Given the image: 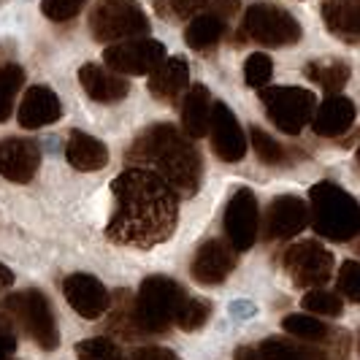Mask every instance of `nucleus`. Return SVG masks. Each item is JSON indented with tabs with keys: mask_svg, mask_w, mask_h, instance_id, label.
Listing matches in <instances>:
<instances>
[{
	"mask_svg": "<svg viewBox=\"0 0 360 360\" xmlns=\"http://www.w3.org/2000/svg\"><path fill=\"white\" fill-rule=\"evenodd\" d=\"M114 214L106 236L114 244L149 250L168 241L176 231L179 198L176 190L146 168H127L111 181Z\"/></svg>",
	"mask_w": 360,
	"mask_h": 360,
	"instance_id": "obj_1",
	"label": "nucleus"
},
{
	"mask_svg": "<svg viewBox=\"0 0 360 360\" xmlns=\"http://www.w3.org/2000/svg\"><path fill=\"white\" fill-rule=\"evenodd\" d=\"M125 162L130 168H146L158 174L179 195H193L203 176V162L190 136L168 122H158L136 136V141L127 146Z\"/></svg>",
	"mask_w": 360,
	"mask_h": 360,
	"instance_id": "obj_2",
	"label": "nucleus"
},
{
	"mask_svg": "<svg viewBox=\"0 0 360 360\" xmlns=\"http://www.w3.org/2000/svg\"><path fill=\"white\" fill-rule=\"evenodd\" d=\"M309 222L328 241H352L360 236V203L333 181L309 190Z\"/></svg>",
	"mask_w": 360,
	"mask_h": 360,
	"instance_id": "obj_3",
	"label": "nucleus"
},
{
	"mask_svg": "<svg viewBox=\"0 0 360 360\" xmlns=\"http://www.w3.org/2000/svg\"><path fill=\"white\" fill-rule=\"evenodd\" d=\"M184 290L171 279L155 274L141 282L139 298H136V320L144 333H165L176 323L181 307H184Z\"/></svg>",
	"mask_w": 360,
	"mask_h": 360,
	"instance_id": "obj_4",
	"label": "nucleus"
},
{
	"mask_svg": "<svg viewBox=\"0 0 360 360\" xmlns=\"http://www.w3.org/2000/svg\"><path fill=\"white\" fill-rule=\"evenodd\" d=\"M3 314L11 317V323L19 325L41 349H54L60 344V330L49 298L41 290H22L8 298H3Z\"/></svg>",
	"mask_w": 360,
	"mask_h": 360,
	"instance_id": "obj_5",
	"label": "nucleus"
},
{
	"mask_svg": "<svg viewBox=\"0 0 360 360\" xmlns=\"http://www.w3.org/2000/svg\"><path fill=\"white\" fill-rule=\"evenodd\" d=\"M90 30L101 44H120L149 36V17L139 0H98L90 14Z\"/></svg>",
	"mask_w": 360,
	"mask_h": 360,
	"instance_id": "obj_6",
	"label": "nucleus"
},
{
	"mask_svg": "<svg viewBox=\"0 0 360 360\" xmlns=\"http://www.w3.org/2000/svg\"><path fill=\"white\" fill-rule=\"evenodd\" d=\"M260 101L271 122L288 136H298L304 127L311 125L317 111L314 92L304 87H263Z\"/></svg>",
	"mask_w": 360,
	"mask_h": 360,
	"instance_id": "obj_7",
	"label": "nucleus"
},
{
	"mask_svg": "<svg viewBox=\"0 0 360 360\" xmlns=\"http://www.w3.org/2000/svg\"><path fill=\"white\" fill-rule=\"evenodd\" d=\"M241 30L250 41H257L260 46H271V49L292 46L304 36L298 19L292 17L290 11H285V8L274 6V3H255V6H250L247 14H244Z\"/></svg>",
	"mask_w": 360,
	"mask_h": 360,
	"instance_id": "obj_8",
	"label": "nucleus"
},
{
	"mask_svg": "<svg viewBox=\"0 0 360 360\" xmlns=\"http://www.w3.org/2000/svg\"><path fill=\"white\" fill-rule=\"evenodd\" d=\"M106 68L122 76H146L165 60V46L155 38H127L120 44H108L103 49Z\"/></svg>",
	"mask_w": 360,
	"mask_h": 360,
	"instance_id": "obj_9",
	"label": "nucleus"
},
{
	"mask_svg": "<svg viewBox=\"0 0 360 360\" xmlns=\"http://www.w3.org/2000/svg\"><path fill=\"white\" fill-rule=\"evenodd\" d=\"M282 266L290 274L295 288H323L325 282L333 274V255L325 250L320 241H301L292 244L285 257Z\"/></svg>",
	"mask_w": 360,
	"mask_h": 360,
	"instance_id": "obj_10",
	"label": "nucleus"
},
{
	"mask_svg": "<svg viewBox=\"0 0 360 360\" xmlns=\"http://www.w3.org/2000/svg\"><path fill=\"white\" fill-rule=\"evenodd\" d=\"M257 225H260L257 198L252 190L238 187L225 209V233H228V241L236 247V252L252 250V244L257 241Z\"/></svg>",
	"mask_w": 360,
	"mask_h": 360,
	"instance_id": "obj_11",
	"label": "nucleus"
},
{
	"mask_svg": "<svg viewBox=\"0 0 360 360\" xmlns=\"http://www.w3.org/2000/svg\"><path fill=\"white\" fill-rule=\"evenodd\" d=\"M238 263V255L231 241H222V238H209L198 247V252L193 257V279L198 285H222L231 271Z\"/></svg>",
	"mask_w": 360,
	"mask_h": 360,
	"instance_id": "obj_12",
	"label": "nucleus"
},
{
	"mask_svg": "<svg viewBox=\"0 0 360 360\" xmlns=\"http://www.w3.org/2000/svg\"><path fill=\"white\" fill-rule=\"evenodd\" d=\"M63 292H65V301L71 304L73 311L82 314L84 320H98L111 307V295H108L106 285L92 274H71V276H65Z\"/></svg>",
	"mask_w": 360,
	"mask_h": 360,
	"instance_id": "obj_13",
	"label": "nucleus"
},
{
	"mask_svg": "<svg viewBox=\"0 0 360 360\" xmlns=\"http://www.w3.org/2000/svg\"><path fill=\"white\" fill-rule=\"evenodd\" d=\"M212 149L219 160L225 162H238L247 155V136L238 125L236 114L225 106L222 101H214L212 106Z\"/></svg>",
	"mask_w": 360,
	"mask_h": 360,
	"instance_id": "obj_14",
	"label": "nucleus"
},
{
	"mask_svg": "<svg viewBox=\"0 0 360 360\" xmlns=\"http://www.w3.org/2000/svg\"><path fill=\"white\" fill-rule=\"evenodd\" d=\"M41 165V149L33 139H3L0 141V176L25 184L36 176Z\"/></svg>",
	"mask_w": 360,
	"mask_h": 360,
	"instance_id": "obj_15",
	"label": "nucleus"
},
{
	"mask_svg": "<svg viewBox=\"0 0 360 360\" xmlns=\"http://www.w3.org/2000/svg\"><path fill=\"white\" fill-rule=\"evenodd\" d=\"M309 225V203L295 195H279L271 200L266 212V238L279 241V238H292Z\"/></svg>",
	"mask_w": 360,
	"mask_h": 360,
	"instance_id": "obj_16",
	"label": "nucleus"
},
{
	"mask_svg": "<svg viewBox=\"0 0 360 360\" xmlns=\"http://www.w3.org/2000/svg\"><path fill=\"white\" fill-rule=\"evenodd\" d=\"M79 84L92 101H101V103H117V101L127 98V92H130V82L122 73L95 65V63H87L79 68Z\"/></svg>",
	"mask_w": 360,
	"mask_h": 360,
	"instance_id": "obj_17",
	"label": "nucleus"
},
{
	"mask_svg": "<svg viewBox=\"0 0 360 360\" xmlns=\"http://www.w3.org/2000/svg\"><path fill=\"white\" fill-rule=\"evenodd\" d=\"M60 117H63L60 98L49 87H41V84H36V87H30V90L25 92V98H22L17 111V122L22 127H27V130L52 125Z\"/></svg>",
	"mask_w": 360,
	"mask_h": 360,
	"instance_id": "obj_18",
	"label": "nucleus"
},
{
	"mask_svg": "<svg viewBox=\"0 0 360 360\" xmlns=\"http://www.w3.org/2000/svg\"><path fill=\"white\" fill-rule=\"evenodd\" d=\"M355 125V103L344 95H328L314 111L311 127L323 139H339Z\"/></svg>",
	"mask_w": 360,
	"mask_h": 360,
	"instance_id": "obj_19",
	"label": "nucleus"
},
{
	"mask_svg": "<svg viewBox=\"0 0 360 360\" xmlns=\"http://www.w3.org/2000/svg\"><path fill=\"white\" fill-rule=\"evenodd\" d=\"M190 84V68L184 57H165L155 71L149 73L146 87L152 92V98H158L162 103H174L181 92Z\"/></svg>",
	"mask_w": 360,
	"mask_h": 360,
	"instance_id": "obj_20",
	"label": "nucleus"
},
{
	"mask_svg": "<svg viewBox=\"0 0 360 360\" xmlns=\"http://www.w3.org/2000/svg\"><path fill=\"white\" fill-rule=\"evenodd\" d=\"M212 92L203 84H193L181 101V130L190 139H203L212 127Z\"/></svg>",
	"mask_w": 360,
	"mask_h": 360,
	"instance_id": "obj_21",
	"label": "nucleus"
},
{
	"mask_svg": "<svg viewBox=\"0 0 360 360\" xmlns=\"http://www.w3.org/2000/svg\"><path fill=\"white\" fill-rule=\"evenodd\" d=\"M158 14L165 19H193L198 14H217L228 19L236 17L241 0H158Z\"/></svg>",
	"mask_w": 360,
	"mask_h": 360,
	"instance_id": "obj_22",
	"label": "nucleus"
},
{
	"mask_svg": "<svg viewBox=\"0 0 360 360\" xmlns=\"http://www.w3.org/2000/svg\"><path fill=\"white\" fill-rule=\"evenodd\" d=\"M65 158L76 171H101L108 162V149L103 141H98L95 136L84 130H71L68 144H65Z\"/></svg>",
	"mask_w": 360,
	"mask_h": 360,
	"instance_id": "obj_23",
	"label": "nucleus"
},
{
	"mask_svg": "<svg viewBox=\"0 0 360 360\" xmlns=\"http://www.w3.org/2000/svg\"><path fill=\"white\" fill-rule=\"evenodd\" d=\"M325 27L342 41H360V0H325L323 3Z\"/></svg>",
	"mask_w": 360,
	"mask_h": 360,
	"instance_id": "obj_24",
	"label": "nucleus"
},
{
	"mask_svg": "<svg viewBox=\"0 0 360 360\" xmlns=\"http://www.w3.org/2000/svg\"><path fill=\"white\" fill-rule=\"evenodd\" d=\"M225 33V19L217 17V14H198L187 22V30H184V41L190 49L195 52H206L219 44V38Z\"/></svg>",
	"mask_w": 360,
	"mask_h": 360,
	"instance_id": "obj_25",
	"label": "nucleus"
},
{
	"mask_svg": "<svg viewBox=\"0 0 360 360\" xmlns=\"http://www.w3.org/2000/svg\"><path fill=\"white\" fill-rule=\"evenodd\" d=\"M260 352H263V360H328L323 349L311 342H292L279 336L260 342Z\"/></svg>",
	"mask_w": 360,
	"mask_h": 360,
	"instance_id": "obj_26",
	"label": "nucleus"
},
{
	"mask_svg": "<svg viewBox=\"0 0 360 360\" xmlns=\"http://www.w3.org/2000/svg\"><path fill=\"white\" fill-rule=\"evenodd\" d=\"M311 82H317L328 95H339L344 90V84L349 82V65L344 60H314L304 68Z\"/></svg>",
	"mask_w": 360,
	"mask_h": 360,
	"instance_id": "obj_27",
	"label": "nucleus"
},
{
	"mask_svg": "<svg viewBox=\"0 0 360 360\" xmlns=\"http://www.w3.org/2000/svg\"><path fill=\"white\" fill-rule=\"evenodd\" d=\"M282 328L288 330L290 336L301 339V342H323L333 333L323 320H314L311 314H288L282 320Z\"/></svg>",
	"mask_w": 360,
	"mask_h": 360,
	"instance_id": "obj_28",
	"label": "nucleus"
},
{
	"mask_svg": "<svg viewBox=\"0 0 360 360\" xmlns=\"http://www.w3.org/2000/svg\"><path fill=\"white\" fill-rule=\"evenodd\" d=\"M25 84V71L8 63L0 68V122H6L14 111V101H17L19 87Z\"/></svg>",
	"mask_w": 360,
	"mask_h": 360,
	"instance_id": "obj_29",
	"label": "nucleus"
},
{
	"mask_svg": "<svg viewBox=\"0 0 360 360\" xmlns=\"http://www.w3.org/2000/svg\"><path fill=\"white\" fill-rule=\"evenodd\" d=\"M250 139H252V149L255 155H257V160H263L266 165H279V162H285V146L279 144L274 136H269L266 130H260V127L255 125L250 130Z\"/></svg>",
	"mask_w": 360,
	"mask_h": 360,
	"instance_id": "obj_30",
	"label": "nucleus"
},
{
	"mask_svg": "<svg viewBox=\"0 0 360 360\" xmlns=\"http://www.w3.org/2000/svg\"><path fill=\"white\" fill-rule=\"evenodd\" d=\"M76 358L79 360H125L122 349L114 342H108L103 336L95 339H84L76 344Z\"/></svg>",
	"mask_w": 360,
	"mask_h": 360,
	"instance_id": "obj_31",
	"label": "nucleus"
},
{
	"mask_svg": "<svg viewBox=\"0 0 360 360\" xmlns=\"http://www.w3.org/2000/svg\"><path fill=\"white\" fill-rule=\"evenodd\" d=\"M304 309L309 314H320V317H339L342 314V298L336 292H328V290H309L307 298H304Z\"/></svg>",
	"mask_w": 360,
	"mask_h": 360,
	"instance_id": "obj_32",
	"label": "nucleus"
},
{
	"mask_svg": "<svg viewBox=\"0 0 360 360\" xmlns=\"http://www.w3.org/2000/svg\"><path fill=\"white\" fill-rule=\"evenodd\" d=\"M271 76H274V63H271L269 54L255 52L247 57V63H244V79H247L250 87H255V90L269 87Z\"/></svg>",
	"mask_w": 360,
	"mask_h": 360,
	"instance_id": "obj_33",
	"label": "nucleus"
},
{
	"mask_svg": "<svg viewBox=\"0 0 360 360\" xmlns=\"http://www.w3.org/2000/svg\"><path fill=\"white\" fill-rule=\"evenodd\" d=\"M209 314H212V304H209V301L187 298V301H184V307H181V311H179V317H176V325H179L181 330L193 333V330H200V328L206 325Z\"/></svg>",
	"mask_w": 360,
	"mask_h": 360,
	"instance_id": "obj_34",
	"label": "nucleus"
},
{
	"mask_svg": "<svg viewBox=\"0 0 360 360\" xmlns=\"http://www.w3.org/2000/svg\"><path fill=\"white\" fill-rule=\"evenodd\" d=\"M87 6V0H41L44 17L52 22H71Z\"/></svg>",
	"mask_w": 360,
	"mask_h": 360,
	"instance_id": "obj_35",
	"label": "nucleus"
},
{
	"mask_svg": "<svg viewBox=\"0 0 360 360\" xmlns=\"http://www.w3.org/2000/svg\"><path fill=\"white\" fill-rule=\"evenodd\" d=\"M339 292L347 301L360 304V263L358 260H347L339 269Z\"/></svg>",
	"mask_w": 360,
	"mask_h": 360,
	"instance_id": "obj_36",
	"label": "nucleus"
},
{
	"mask_svg": "<svg viewBox=\"0 0 360 360\" xmlns=\"http://www.w3.org/2000/svg\"><path fill=\"white\" fill-rule=\"evenodd\" d=\"M14 352H17V333L8 320L0 317V360H11Z\"/></svg>",
	"mask_w": 360,
	"mask_h": 360,
	"instance_id": "obj_37",
	"label": "nucleus"
},
{
	"mask_svg": "<svg viewBox=\"0 0 360 360\" xmlns=\"http://www.w3.org/2000/svg\"><path fill=\"white\" fill-rule=\"evenodd\" d=\"M130 360H181L176 352L165 349V347H139L130 352Z\"/></svg>",
	"mask_w": 360,
	"mask_h": 360,
	"instance_id": "obj_38",
	"label": "nucleus"
},
{
	"mask_svg": "<svg viewBox=\"0 0 360 360\" xmlns=\"http://www.w3.org/2000/svg\"><path fill=\"white\" fill-rule=\"evenodd\" d=\"M233 358L236 360H263V352H260V347H238Z\"/></svg>",
	"mask_w": 360,
	"mask_h": 360,
	"instance_id": "obj_39",
	"label": "nucleus"
},
{
	"mask_svg": "<svg viewBox=\"0 0 360 360\" xmlns=\"http://www.w3.org/2000/svg\"><path fill=\"white\" fill-rule=\"evenodd\" d=\"M11 285H14V274H11V269H6V266L0 263V292L8 290Z\"/></svg>",
	"mask_w": 360,
	"mask_h": 360,
	"instance_id": "obj_40",
	"label": "nucleus"
},
{
	"mask_svg": "<svg viewBox=\"0 0 360 360\" xmlns=\"http://www.w3.org/2000/svg\"><path fill=\"white\" fill-rule=\"evenodd\" d=\"M358 162H360V146H358Z\"/></svg>",
	"mask_w": 360,
	"mask_h": 360,
	"instance_id": "obj_41",
	"label": "nucleus"
},
{
	"mask_svg": "<svg viewBox=\"0 0 360 360\" xmlns=\"http://www.w3.org/2000/svg\"><path fill=\"white\" fill-rule=\"evenodd\" d=\"M358 349H360V342H358Z\"/></svg>",
	"mask_w": 360,
	"mask_h": 360,
	"instance_id": "obj_42",
	"label": "nucleus"
},
{
	"mask_svg": "<svg viewBox=\"0 0 360 360\" xmlns=\"http://www.w3.org/2000/svg\"><path fill=\"white\" fill-rule=\"evenodd\" d=\"M358 252H360V247H358Z\"/></svg>",
	"mask_w": 360,
	"mask_h": 360,
	"instance_id": "obj_43",
	"label": "nucleus"
}]
</instances>
